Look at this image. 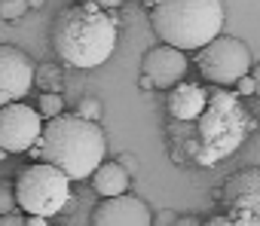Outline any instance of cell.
<instances>
[{
    "instance_id": "d4e9b609",
    "label": "cell",
    "mask_w": 260,
    "mask_h": 226,
    "mask_svg": "<svg viewBox=\"0 0 260 226\" xmlns=\"http://www.w3.org/2000/svg\"><path fill=\"white\" fill-rule=\"evenodd\" d=\"M199 226H236V223H233L226 214H220V217H208V220H202Z\"/></svg>"
},
{
    "instance_id": "ba28073f",
    "label": "cell",
    "mask_w": 260,
    "mask_h": 226,
    "mask_svg": "<svg viewBox=\"0 0 260 226\" xmlns=\"http://www.w3.org/2000/svg\"><path fill=\"white\" fill-rule=\"evenodd\" d=\"M34 58L19 46H0V104L22 101L34 86Z\"/></svg>"
},
{
    "instance_id": "8992f818",
    "label": "cell",
    "mask_w": 260,
    "mask_h": 226,
    "mask_svg": "<svg viewBox=\"0 0 260 226\" xmlns=\"http://www.w3.org/2000/svg\"><path fill=\"white\" fill-rule=\"evenodd\" d=\"M199 73L211 83V86H233L239 77H245L254 64L251 49L239 40V37H226L217 34L214 40H208L199 49Z\"/></svg>"
},
{
    "instance_id": "ffe728a7",
    "label": "cell",
    "mask_w": 260,
    "mask_h": 226,
    "mask_svg": "<svg viewBox=\"0 0 260 226\" xmlns=\"http://www.w3.org/2000/svg\"><path fill=\"white\" fill-rule=\"evenodd\" d=\"M233 86H236V95H239V98H248V95H254V80H251V73L239 77Z\"/></svg>"
},
{
    "instance_id": "cb8c5ba5",
    "label": "cell",
    "mask_w": 260,
    "mask_h": 226,
    "mask_svg": "<svg viewBox=\"0 0 260 226\" xmlns=\"http://www.w3.org/2000/svg\"><path fill=\"white\" fill-rule=\"evenodd\" d=\"M202 220L199 217H193V214H184V217H172V223L169 226H199Z\"/></svg>"
},
{
    "instance_id": "e0dca14e",
    "label": "cell",
    "mask_w": 260,
    "mask_h": 226,
    "mask_svg": "<svg viewBox=\"0 0 260 226\" xmlns=\"http://www.w3.org/2000/svg\"><path fill=\"white\" fill-rule=\"evenodd\" d=\"M13 211H19L16 183L13 180H0V214H13Z\"/></svg>"
},
{
    "instance_id": "6da1fadb",
    "label": "cell",
    "mask_w": 260,
    "mask_h": 226,
    "mask_svg": "<svg viewBox=\"0 0 260 226\" xmlns=\"http://www.w3.org/2000/svg\"><path fill=\"white\" fill-rule=\"evenodd\" d=\"M119 40V28L107 10L95 4H71L55 16L52 49L68 67L92 70L104 64Z\"/></svg>"
},
{
    "instance_id": "277c9868",
    "label": "cell",
    "mask_w": 260,
    "mask_h": 226,
    "mask_svg": "<svg viewBox=\"0 0 260 226\" xmlns=\"http://www.w3.org/2000/svg\"><path fill=\"white\" fill-rule=\"evenodd\" d=\"M223 0H156L150 25L156 37L175 49H202L223 31Z\"/></svg>"
},
{
    "instance_id": "7a4b0ae2",
    "label": "cell",
    "mask_w": 260,
    "mask_h": 226,
    "mask_svg": "<svg viewBox=\"0 0 260 226\" xmlns=\"http://www.w3.org/2000/svg\"><path fill=\"white\" fill-rule=\"evenodd\" d=\"M251 135V113L242 107V98L230 89H211L205 110L196 117V135L184 141L187 156L202 165L214 168L226 156H233Z\"/></svg>"
},
{
    "instance_id": "d6986e66",
    "label": "cell",
    "mask_w": 260,
    "mask_h": 226,
    "mask_svg": "<svg viewBox=\"0 0 260 226\" xmlns=\"http://www.w3.org/2000/svg\"><path fill=\"white\" fill-rule=\"evenodd\" d=\"M226 217H230L236 226H260V217H257V214H251V211H242V208H230V211H226Z\"/></svg>"
},
{
    "instance_id": "7402d4cb",
    "label": "cell",
    "mask_w": 260,
    "mask_h": 226,
    "mask_svg": "<svg viewBox=\"0 0 260 226\" xmlns=\"http://www.w3.org/2000/svg\"><path fill=\"white\" fill-rule=\"evenodd\" d=\"M0 226H25V217H22L19 211H13V214H0Z\"/></svg>"
},
{
    "instance_id": "30bf717a",
    "label": "cell",
    "mask_w": 260,
    "mask_h": 226,
    "mask_svg": "<svg viewBox=\"0 0 260 226\" xmlns=\"http://www.w3.org/2000/svg\"><path fill=\"white\" fill-rule=\"evenodd\" d=\"M184 73H187V55L184 49H175L169 43L153 46L141 58V77L150 83V89H172L175 83L184 80Z\"/></svg>"
},
{
    "instance_id": "484cf974",
    "label": "cell",
    "mask_w": 260,
    "mask_h": 226,
    "mask_svg": "<svg viewBox=\"0 0 260 226\" xmlns=\"http://www.w3.org/2000/svg\"><path fill=\"white\" fill-rule=\"evenodd\" d=\"M248 73H251V80H254V95L260 98V61H257V64H251V70H248Z\"/></svg>"
},
{
    "instance_id": "83f0119b",
    "label": "cell",
    "mask_w": 260,
    "mask_h": 226,
    "mask_svg": "<svg viewBox=\"0 0 260 226\" xmlns=\"http://www.w3.org/2000/svg\"><path fill=\"white\" fill-rule=\"evenodd\" d=\"M28 7H43V0H28Z\"/></svg>"
},
{
    "instance_id": "44dd1931",
    "label": "cell",
    "mask_w": 260,
    "mask_h": 226,
    "mask_svg": "<svg viewBox=\"0 0 260 226\" xmlns=\"http://www.w3.org/2000/svg\"><path fill=\"white\" fill-rule=\"evenodd\" d=\"M116 162L125 168V174H128V177H135V174H138V159H135L132 153H119V156H116Z\"/></svg>"
},
{
    "instance_id": "9a60e30c",
    "label": "cell",
    "mask_w": 260,
    "mask_h": 226,
    "mask_svg": "<svg viewBox=\"0 0 260 226\" xmlns=\"http://www.w3.org/2000/svg\"><path fill=\"white\" fill-rule=\"evenodd\" d=\"M101 113H104V107H101V101H98L95 95H86V98H80V104H77V117L98 123V120H101Z\"/></svg>"
},
{
    "instance_id": "ac0fdd59",
    "label": "cell",
    "mask_w": 260,
    "mask_h": 226,
    "mask_svg": "<svg viewBox=\"0 0 260 226\" xmlns=\"http://www.w3.org/2000/svg\"><path fill=\"white\" fill-rule=\"evenodd\" d=\"M34 77H40V83H43L46 92H58L61 89V67H43L40 73L34 70Z\"/></svg>"
},
{
    "instance_id": "4fadbf2b",
    "label": "cell",
    "mask_w": 260,
    "mask_h": 226,
    "mask_svg": "<svg viewBox=\"0 0 260 226\" xmlns=\"http://www.w3.org/2000/svg\"><path fill=\"white\" fill-rule=\"evenodd\" d=\"M89 177H92V186H95V193H98L101 199H107V196H119V193H128V180H132L119 162H101Z\"/></svg>"
},
{
    "instance_id": "2e32d148",
    "label": "cell",
    "mask_w": 260,
    "mask_h": 226,
    "mask_svg": "<svg viewBox=\"0 0 260 226\" xmlns=\"http://www.w3.org/2000/svg\"><path fill=\"white\" fill-rule=\"evenodd\" d=\"M28 13V0H0V19L4 22H19Z\"/></svg>"
},
{
    "instance_id": "3957f363",
    "label": "cell",
    "mask_w": 260,
    "mask_h": 226,
    "mask_svg": "<svg viewBox=\"0 0 260 226\" xmlns=\"http://www.w3.org/2000/svg\"><path fill=\"white\" fill-rule=\"evenodd\" d=\"M34 150L43 162L55 165L71 180H86L104 162L107 135L92 120H83L77 113H58L46 120Z\"/></svg>"
},
{
    "instance_id": "603a6c76",
    "label": "cell",
    "mask_w": 260,
    "mask_h": 226,
    "mask_svg": "<svg viewBox=\"0 0 260 226\" xmlns=\"http://www.w3.org/2000/svg\"><path fill=\"white\" fill-rule=\"evenodd\" d=\"M77 4H95V7H101V10H116V7L125 4V0H77Z\"/></svg>"
},
{
    "instance_id": "9c48e42d",
    "label": "cell",
    "mask_w": 260,
    "mask_h": 226,
    "mask_svg": "<svg viewBox=\"0 0 260 226\" xmlns=\"http://www.w3.org/2000/svg\"><path fill=\"white\" fill-rule=\"evenodd\" d=\"M92 226H153V211L138 196H107L92 211Z\"/></svg>"
},
{
    "instance_id": "5bb4252c",
    "label": "cell",
    "mask_w": 260,
    "mask_h": 226,
    "mask_svg": "<svg viewBox=\"0 0 260 226\" xmlns=\"http://www.w3.org/2000/svg\"><path fill=\"white\" fill-rule=\"evenodd\" d=\"M37 113H40L43 120L58 117V113H64V98L58 92H43L40 95V104H37Z\"/></svg>"
},
{
    "instance_id": "7c38bea8",
    "label": "cell",
    "mask_w": 260,
    "mask_h": 226,
    "mask_svg": "<svg viewBox=\"0 0 260 226\" xmlns=\"http://www.w3.org/2000/svg\"><path fill=\"white\" fill-rule=\"evenodd\" d=\"M208 92L196 83H175L169 92V117L175 123H196V117L205 110Z\"/></svg>"
},
{
    "instance_id": "5b68a950",
    "label": "cell",
    "mask_w": 260,
    "mask_h": 226,
    "mask_svg": "<svg viewBox=\"0 0 260 226\" xmlns=\"http://www.w3.org/2000/svg\"><path fill=\"white\" fill-rule=\"evenodd\" d=\"M13 183H16V202L28 214L55 217L74 199L71 196V177L49 162H34V165L22 168Z\"/></svg>"
},
{
    "instance_id": "52a82bcc",
    "label": "cell",
    "mask_w": 260,
    "mask_h": 226,
    "mask_svg": "<svg viewBox=\"0 0 260 226\" xmlns=\"http://www.w3.org/2000/svg\"><path fill=\"white\" fill-rule=\"evenodd\" d=\"M43 132V117L22 104V101H10L0 104V150L4 153H28L37 147Z\"/></svg>"
},
{
    "instance_id": "4316f807",
    "label": "cell",
    "mask_w": 260,
    "mask_h": 226,
    "mask_svg": "<svg viewBox=\"0 0 260 226\" xmlns=\"http://www.w3.org/2000/svg\"><path fill=\"white\" fill-rule=\"evenodd\" d=\"M46 220H49V217H40V214H28V217H25V226H46Z\"/></svg>"
},
{
    "instance_id": "8fae6325",
    "label": "cell",
    "mask_w": 260,
    "mask_h": 226,
    "mask_svg": "<svg viewBox=\"0 0 260 226\" xmlns=\"http://www.w3.org/2000/svg\"><path fill=\"white\" fill-rule=\"evenodd\" d=\"M220 199L226 202V208H242L260 217V168H245L236 171L226 183Z\"/></svg>"
}]
</instances>
